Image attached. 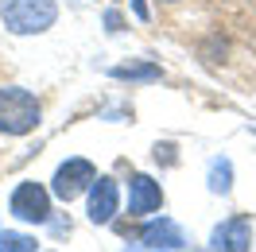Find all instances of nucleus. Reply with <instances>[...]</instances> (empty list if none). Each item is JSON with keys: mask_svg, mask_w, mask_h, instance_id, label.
<instances>
[{"mask_svg": "<svg viewBox=\"0 0 256 252\" xmlns=\"http://www.w3.org/2000/svg\"><path fill=\"white\" fill-rule=\"evenodd\" d=\"M0 20L12 35H39L58 20V4L54 0H4Z\"/></svg>", "mask_w": 256, "mask_h": 252, "instance_id": "obj_1", "label": "nucleus"}, {"mask_svg": "<svg viewBox=\"0 0 256 252\" xmlns=\"http://www.w3.org/2000/svg\"><path fill=\"white\" fill-rule=\"evenodd\" d=\"M39 116H43V109H39V101L28 90H20V86L0 90V132L4 136H28V132H35Z\"/></svg>", "mask_w": 256, "mask_h": 252, "instance_id": "obj_2", "label": "nucleus"}, {"mask_svg": "<svg viewBox=\"0 0 256 252\" xmlns=\"http://www.w3.org/2000/svg\"><path fill=\"white\" fill-rule=\"evenodd\" d=\"M94 163L90 159H66L62 167L54 171V178H50V194L54 198H62V202H70V198H78L86 186H94Z\"/></svg>", "mask_w": 256, "mask_h": 252, "instance_id": "obj_3", "label": "nucleus"}, {"mask_svg": "<svg viewBox=\"0 0 256 252\" xmlns=\"http://www.w3.org/2000/svg\"><path fill=\"white\" fill-rule=\"evenodd\" d=\"M8 206H12V214H16L20 221H35V225H43V221L50 218V194L39 186V182H20Z\"/></svg>", "mask_w": 256, "mask_h": 252, "instance_id": "obj_4", "label": "nucleus"}, {"mask_svg": "<svg viewBox=\"0 0 256 252\" xmlns=\"http://www.w3.org/2000/svg\"><path fill=\"white\" fill-rule=\"evenodd\" d=\"M160 206H163V190L156 178H148V174H132L128 178V214L132 218L160 214Z\"/></svg>", "mask_w": 256, "mask_h": 252, "instance_id": "obj_5", "label": "nucleus"}, {"mask_svg": "<svg viewBox=\"0 0 256 252\" xmlns=\"http://www.w3.org/2000/svg\"><path fill=\"white\" fill-rule=\"evenodd\" d=\"M252 244V221L248 218H229L214 229V252H248Z\"/></svg>", "mask_w": 256, "mask_h": 252, "instance_id": "obj_6", "label": "nucleus"}, {"mask_svg": "<svg viewBox=\"0 0 256 252\" xmlns=\"http://www.w3.org/2000/svg\"><path fill=\"white\" fill-rule=\"evenodd\" d=\"M116 206H120V190L112 178H94V186H90V221L94 225H109L112 214H116Z\"/></svg>", "mask_w": 256, "mask_h": 252, "instance_id": "obj_7", "label": "nucleus"}, {"mask_svg": "<svg viewBox=\"0 0 256 252\" xmlns=\"http://www.w3.org/2000/svg\"><path fill=\"white\" fill-rule=\"evenodd\" d=\"M144 244H152V248H182L186 244V236H182V229H178L175 221H167V218H160L156 225H148L144 229Z\"/></svg>", "mask_w": 256, "mask_h": 252, "instance_id": "obj_8", "label": "nucleus"}, {"mask_svg": "<svg viewBox=\"0 0 256 252\" xmlns=\"http://www.w3.org/2000/svg\"><path fill=\"white\" fill-rule=\"evenodd\" d=\"M0 252H35V236H28V233H0Z\"/></svg>", "mask_w": 256, "mask_h": 252, "instance_id": "obj_9", "label": "nucleus"}, {"mask_svg": "<svg viewBox=\"0 0 256 252\" xmlns=\"http://www.w3.org/2000/svg\"><path fill=\"white\" fill-rule=\"evenodd\" d=\"M112 78H128V82H152L160 78V66H116Z\"/></svg>", "mask_w": 256, "mask_h": 252, "instance_id": "obj_10", "label": "nucleus"}, {"mask_svg": "<svg viewBox=\"0 0 256 252\" xmlns=\"http://www.w3.org/2000/svg\"><path fill=\"white\" fill-rule=\"evenodd\" d=\"M210 186L218 190V194H229V163H214V182H210Z\"/></svg>", "mask_w": 256, "mask_h": 252, "instance_id": "obj_11", "label": "nucleus"}, {"mask_svg": "<svg viewBox=\"0 0 256 252\" xmlns=\"http://www.w3.org/2000/svg\"><path fill=\"white\" fill-rule=\"evenodd\" d=\"M132 8H136V16H140V20H148V4H144V0H132Z\"/></svg>", "mask_w": 256, "mask_h": 252, "instance_id": "obj_12", "label": "nucleus"}, {"mask_svg": "<svg viewBox=\"0 0 256 252\" xmlns=\"http://www.w3.org/2000/svg\"><path fill=\"white\" fill-rule=\"evenodd\" d=\"M167 4H175V0H167Z\"/></svg>", "mask_w": 256, "mask_h": 252, "instance_id": "obj_13", "label": "nucleus"}]
</instances>
